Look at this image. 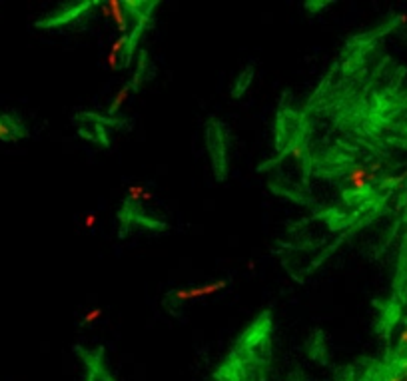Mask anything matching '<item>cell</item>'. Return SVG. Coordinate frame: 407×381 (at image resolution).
I'll list each match as a JSON object with an SVG mask.
<instances>
[{
  "label": "cell",
  "instance_id": "6da1fadb",
  "mask_svg": "<svg viewBox=\"0 0 407 381\" xmlns=\"http://www.w3.org/2000/svg\"><path fill=\"white\" fill-rule=\"evenodd\" d=\"M228 288V282L226 279H218V282H212V284H206V286H196V288H184V290H176L170 293V299L174 302H194V299H200V297H212L216 295L218 291H222Z\"/></svg>",
  "mask_w": 407,
  "mask_h": 381
},
{
  "label": "cell",
  "instance_id": "7a4b0ae2",
  "mask_svg": "<svg viewBox=\"0 0 407 381\" xmlns=\"http://www.w3.org/2000/svg\"><path fill=\"white\" fill-rule=\"evenodd\" d=\"M345 180H348V188H350L352 192L363 194L371 184H375V182L379 180V176L371 174L365 166H355V168H352V170L348 172Z\"/></svg>",
  "mask_w": 407,
  "mask_h": 381
},
{
  "label": "cell",
  "instance_id": "3957f363",
  "mask_svg": "<svg viewBox=\"0 0 407 381\" xmlns=\"http://www.w3.org/2000/svg\"><path fill=\"white\" fill-rule=\"evenodd\" d=\"M124 10H126V8H124V2H118V0H108V2H102V4H100L102 16L114 20L116 28H118L122 34L128 32V20H126V12H124Z\"/></svg>",
  "mask_w": 407,
  "mask_h": 381
},
{
  "label": "cell",
  "instance_id": "277c9868",
  "mask_svg": "<svg viewBox=\"0 0 407 381\" xmlns=\"http://www.w3.org/2000/svg\"><path fill=\"white\" fill-rule=\"evenodd\" d=\"M132 84H126V86H122L120 90L116 92V98H114V102H112V106H110V112L114 114V112H118V110L122 108L124 106V102L128 100L130 98V92H132Z\"/></svg>",
  "mask_w": 407,
  "mask_h": 381
},
{
  "label": "cell",
  "instance_id": "5b68a950",
  "mask_svg": "<svg viewBox=\"0 0 407 381\" xmlns=\"http://www.w3.org/2000/svg\"><path fill=\"white\" fill-rule=\"evenodd\" d=\"M102 315H104V309H102V308L88 309V311L82 315V326H92V324H96V322H98Z\"/></svg>",
  "mask_w": 407,
  "mask_h": 381
},
{
  "label": "cell",
  "instance_id": "8992f818",
  "mask_svg": "<svg viewBox=\"0 0 407 381\" xmlns=\"http://www.w3.org/2000/svg\"><path fill=\"white\" fill-rule=\"evenodd\" d=\"M12 128H14V126H10V124H8V118H0V142L14 140Z\"/></svg>",
  "mask_w": 407,
  "mask_h": 381
},
{
  "label": "cell",
  "instance_id": "52a82bcc",
  "mask_svg": "<svg viewBox=\"0 0 407 381\" xmlns=\"http://www.w3.org/2000/svg\"><path fill=\"white\" fill-rule=\"evenodd\" d=\"M128 42H130L128 34H122V36L118 38V40H114V42H112L110 52H112V54L120 56V52H122V50H126V48H128Z\"/></svg>",
  "mask_w": 407,
  "mask_h": 381
},
{
  "label": "cell",
  "instance_id": "ba28073f",
  "mask_svg": "<svg viewBox=\"0 0 407 381\" xmlns=\"http://www.w3.org/2000/svg\"><path fill=\"white\" fill-rule=\"evenodd\" d=\"M128 200L130 202H140L142 200V196L146 194V188L144 186H138V184H134V186H128Z\"/></svg>",
  "mask_w": 407,
  "mask_h": 381
},
{
  "label": "cell",
  "instance_id": "9c48e42d",
  "mask_svg": "<svg viewBox=\"0 0 407 381\" xmlns=\"http://www.w3.org/2000/svg\"><path fill=\"white\" fill-rule=\"evenodd\" d=\"M118 58H120L118 54L108 52V56H106V64H108V68H110V70H116V68H118Z\"/></svg>",
  "mask_w": 407,
  "mask_h": 381
},
{
  "label": "cell",
  "instance_id": "30bf717a",
  "mask_svg": "<svg viewBox=\"0 0 407 381\" xmlns=\"http://www.w3.org/2000/svg\"><path fill=\"white\" fill-rule=\"evenodd\" d=\"M397 347H399V351H405L407 349V326L403 327V331L399 333V344H397Z\"/></svg>",
  "mask_w": 407,
  "mask_h": 381
},
{
  "label": "cell",
  "instance_id": "8fae6325",
  "mask_svg": "<svg viewBox=\"0 0 407 381\" xmlns=\"http://www.w3.org/2000/svg\"><path fill=\"white\" fill-rule=\"evenodd\" d=\"M94 226H96V214H86L84 216V228L86 230H92Z\"/></svg>",
  "mask_w": 407,
  "mask_h": 381
},
{
  "label": "cell",
  "instance_id": "7c38bea8",
  "mask_svg": "<svg viewBox=\"0 0 407 381\" xmlns=\"http://www.w3.org/2000/svg\"><path fill=\"white\" fill-rule=\"evenodd\" d=\"M407 180V170L403 172V174H399V176H395V178H389V184H401V182Z\"/></svg>",
  "mask_w": 407,
  "mask_h": 381
},
{
  "label": "cell",
  "instance_id": "4fadbf2b",
  "mask_svg": "<svg viewBox=\"0 0 407 381\" xmlns=\"http://www.w3.org/2000/svg\"><path fill=\"white\" fill-rule=\"evenodd\" d=\"M401 379H403V371H397V373H393V375L385 377V381H401Z\"/></svg>",
  "mask_w": 407,
  "mask_h": 381
},
{
  "label": "cell",
  "instance_id": "5bb4252c",
  "mask_svg": "<svg viewBox=\"0 0 407 381\" xmlns=\"http://www.w3.org/2000/svg\"><path fill=\"white\" fill-rule=\"evenodd\" d=\"M290 152H292V156H294V158H297V160L301 158V148H299V146H294Z\"/></svg>",
  "mask_w": 407,
  "mask_h": 381
},
{
  "label": "cell",
  "instance_id": "9a60e30c",
  "mask_svg": "<svg viewBox=\"0 0 407 381\" xmlns=\"http://www.w3.org/2000/svg\"><path fill=\"white\" fill-rule=\"evenodd\" d=\"M152 200H154V194H152V192H146V194L142 196V202H144V204H150Z\"/></svg>",
  "mask_w": 407,
  "mask_h": 381
},
{
  "label": "cell",
  "instance_id": "2e32d148",
  "mask_svg": "<svg viewBox=\"0 0 407 381\" xmlns=\"http://www.w3.org/2000/svg\"><path fill=\"white\" fill-rule=\"evenodd\" d=\"M397 22H399V24H403V26H405V24H407V14H405V12H403V14H399V16H397Z\"/></svg>",
  "mask_w": 407,
  "mask_h": 381
},
{
  "label": "cell",
  "instance_id": "e0dca14e",
  "mask_svg": "<svg viewBox=\"0 0 407 381\" xmlns=\"http://www.w3.org/2000/svg\"><path fill=\"white\" fill-rule=\"evenodd\" d=\"M256 268V262H248V270H254Z\"/></svg>",
  "mask_w": 407,
  "mask_h": 381
},
{
  "label": "cell",
  "instance_id": "ac0fdd59",
  "mask_svg": "<svg viewBox=\"0 0 407 381\" xmlns=\"http://www.w3.org/2000/svg\"><path fill=\"white\" fill-rule=\"evenodd\" d=\"M399 371H401V369H399ZM401 381H407V371H403V379Z\"/></svg>",
  "mask_w": 407,
  "mask_h": 381
}]
</instances>
